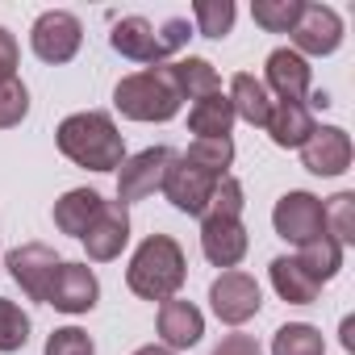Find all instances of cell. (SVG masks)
<instances>
[{
    "mask_svg": "<svg viewBox=\"0 0 355 355\" xmlns=\"http://www.w3.org/2000/svg\"><path fill=\"white\" fill-rule=\"evenodd\" d=\"M234 17H239L234 0H197L193 5L197 34H205V38H226L234 30Z\"/></svg>",
    "mask_w": 355,
    "mask_h": 355,
    "instance_id": "29",
    "label": "cell"
},
{
    "mask_svg": "<svg viewBox=\"0 0 355 355\" xmlns=\"http://www.w3.org/2000/svg\"><path fill=\"white\" fill-rule=\"evenodd\" d=\"M113 105L130 121H171L175 113H180L184 96H180V84H175L171 63H159V67H146V71H134V76L117 80Z\"/></svg>",
    "mask_w": 355,
    "mask_h": 355,
    "instance_id": "3",
    "label": "cell"
},
{
    "mask_svg": "<svg viewBox=\"0 0 355 355\" xmlns=\"http://www.w3.org/2000/svg\"><path fill=\"white\" fill-rule=\"evenodd\" d=\"M80 42H84V26L76 13H63V9L42 13L30 30V46L42 63H71L80 55Z\"/></svg>",
    "mask_w": 355,
    "mask_h": 355,
    "instance_id": "7",
    "label": "cell"
},
{
    "mask_svg": "<svg viewBox=\"0 0 355 355\" xmlns=\"http://www.w3.org/2000/svg\"><path fill=\"white\" fill-rule=\"evenodd\" d=\"M201 334H205V313L193 301L171 297L159 305V338L167 351H189L201 343Z\"/></svg>",
    "mask_w": 355,
    "mask_h": 355,
    "instance_id": "17",
    "label": "cell"
},
{
    "mask_svg": "<svg viewBox=\"0 0 355 355\" xmlns=\"http://www.w3.org/2000/svg\"><path fill=\"white\" fill-rule=\"evenodd\" d=\"M222 180V175H209V171H201V167H193V163H184L180 155L171 159V167H167V175H163V197L180 209V214H189V218H201L205 214V205H209V197H214V184Z\"/></svg>",
    "mask_w": 355,
    "mask_h": 355,
    "instance_id": "10",
    "label": "cell"
},
{
    "mask_svg": "<svg viewBox=\"0 0 355 355\" xmlns=\"http://www.w3.org/2000/svg\"><path fill=\"white\" fill-rule=\"evenodd\" d=\"M351 134L343 125H318L301 146V163L313 175H343L351 167Z\"/></svg>",
    "mask_w": 355,
    "mask_h": 355,
    "instance_id": "15",
    "label": "cell"
},
{
    "mask_svg": "<svg viewBox=\"0 0 355 355\" xmlns=\"http://www.w3.org/2000/svg\"><path fill=\"white\" fill-rule=\"evenodd\" d=\"M247 247H251V239H247L243 218H201V251L214 268L234 272L243 263Z\"/></svg>",
    "mask_w": 355,
    "mask_h": 355,
    "instance_id": "14",
    "label": "cell"
},
{
    "mask_svg": "<svg viewBox=\"0 0 355 355\" xmlns=\"http://www.w3.org/2000/svg\"><path fill=\"white\" fill-rule=\"evenodd\" d=\"M26 343H30V313H26L17 301L0 297V351L13 355V351H21Z\"/></svg>",
    "mask_w": 355,
    "mask_h": 355,
    "instance_id": "30",
    "label": "cell"
},
{
    "mask_svg": "<svg viewBox=\"0 0 355 355\" xmlns=\"http://www.w3.org/2000/svg\"><path fill=\"white\" fill-rule=\"evenodd\" d=\"M301 9H305V0H255L251 17L268 34H293V26L301 21Z\"/></svg>",
    "mask_w": 355,
    "mask_h": 355,
    "instance_id": "26",
    "label": "cell"
},
{
    "mask_svg": "<svg viewBox=\"0 0 355 355\" xmlns=\"http://www.w3.org/2000/svg\"><path fill=\"white\" fill-rule=\"evenodd\" d=\"M175 150L171 146H146L138 155H130L121 167H117V201L130 205V201H146L163 189V175L171 167Z\"/></svg>",
    "mask_w": 355,
    "mask_h": 355,
    "instance_id": "5",
    "label": "cell"
},
{
    "mask_svg": "<svg viewBox=\"0 0 355 355\" xmlns=\"http://www.w3.org/2000/svg\"><path fill=\"white\" fill-rule=\"evenodd\" d=\"M297 259L313 272V280H318V284H326V280H334V276H338V268H343V247H338L330 234H322V239H313L309 247H301V251H297Z\"/></svg>",
    "mask_w": 355,
    "mask_h": 355,
    "instance_id": "28",
    "label": "cell"
},
{
    "mask_svg": "<svg viewBox=\"0 0 355 355\" xmlns=\"http://www.w3.org/2000/svg\"><path fill=\"white\" fill-rule=\"evenodd\" d=\"M184 276H189V263H184V251L171 234H150L138 243L130 268H125V284L134 297L142 301H171L175 293L184 288Z\"/></svg>",
    "mask_w": 355,
    "mask_h": 355,
    "instance_id": "2",
    "label": "cell"
},
{
    "mask_svg": "<svg viewBox=\"0 0 355 355\" xmlns=\"http://www.w3.org/2000/svg\"><path fill=\"white\" fill-rule=\"evenodd\" d=\"M59 263H63V259H59L55 247H46V243H21V247H13V251L5 255V268H9V276L21 284V293H26L30 301H42V305H46V288H51Z\"/></svg>",
    "mask_w": 355,
    "mask_h": 355,
    "instance_id": "9",
    "label": "cell"
},
{
    "mask_svg": "<svg viewBox=\"0 0 355 355\" xmlns=\"http://www.w3.org/2000/svg\"><path fill=\"white\" fill-rule=\"evenodd\" d=\"M46 355H96V347H92L88 330L63 326V330H55V334L46 338Z\"/></svg>",
    "mask_w": 355,
    "mask_h": 355,
    "instance_id": "33",
    "label": "cell"
},
{
    "mask_svg": "<svg viewBox=\"0 0 355 355\" xmlns=\"http://www.w3.org/2000/svg\"><path fill=\"white\" fill-rule=\"evenodd\" d=\"M343 347L355 351V318H343Z\"/></svg>",
    "mask_w": 355,
    "mask_h": 355,
    "instance_id": "36",
    "label": "cell"
},
{
    "mask_svg": "<svg viewBox=\"0 0 355 355\" xmlns=\"http://www.w3.org/2000/svg\"><path fill=\"white\" fill-rule=\"evenodd\" d=\"M272 355H326V338L309 322H288L272 334Z\"/></svg>",
    "mask_w": 355,
    "mask_h": 355,
    "instance_id": "24",
    "label": "cell"
},
{
    "mask_svg": "<svg viewBox=\"0 0 355 355\" xmlns=\"http://www.w3.org/2000/svg\"><path fill=\"white\" fill-rule=\"evenodd\" d=\"M234 109H230V96L226 92H214V96H201L193 101L189 109V130L197 138H230V125H234Z\"/></svg>",
    "mask_w": 355,
    "mask_h": 355,
    "instance_id": "22",
    "label": "cell"
},
{
    "mask_svg": "<svg viewBox=\"0 0 355 355\" xmlns=\"http://www.w3.org/2000/svg\"><path fill=\"white\" fill-rule=\"evenodd\" d=\"M214 355H263V347H259L255 334H226V338L214 347Z\"/></svg>",
    "mask_w": 355,
    "mask_h": 355,
    "instance_id": "34",
    "label": "cell"
},
{
    "mask_svg": "<svg viewBox=\"0 0 355 355\" xmlns=\"http://www.w3.org/2000/svg\"><path fill=\"white\" fill-rule=\"evenodd\" d=\"M55 142L76 167H88V171H117L125 163V138L117 121L101 109L63 117L55 130Z\"/></svg>",
    "mask_w": 355,
    "mask_h": 355,
    "instance_id": "1",
    "label": "cell"
},
{
    "mask_svg": "<svg viewBox=\"0 0 355 355\" xmlns=\"http://www.w3.org/2000/svg\"><path fill=\"white\" fill-rule=\"evenodd\" d=\"M17 59H21V51H17V38L0 26V80H9V76H17Z\"/></svg>",
    "mask_w": 355,
    "mask_h": 355,
    "instance_id": "35",
    "label": "cell"
},
{
    "mask_svg": "<svg viewBox=\"0 0 355 355\" xmlns=\"http://www.w3.org/2000/svg\"><path fill=\"white\" fill-rule=\"evenodd\" d=\"M268 138L276 142V146H305V138L318 130V121H313V113H309V105H288V101H276L272 105V117H268Z\"/></svg>",
    "mask_w": 355,
    "mask_h": 355,
    "instance_id": "19",
    "label": "cell"
},
{
    "mask_svg": "<svg viewBox=\"0 0 355 355\" xmlns=\"http://www.w3.org/2000/svg\"><path fill=\"white\" fill-rule=\"evenodd\" d=\"M101 297V284L92 276L88 263H59L51 288H46V305H55L59 313H88Z\"/></svg>",
    "mask_w": 355,
    "mask_h": 355,
    "instance_id": "16",
    "label": "cell"
},
{
    "mask_svg": "<svg viewBox=\"0 0 355 355\" xmlns=\"http://www.w3.org/2000/svg\"><path fill=\"white\" fill-rule=\"evenodd\" d=\"M272 226H276V234H280L284 243L309 247L313 239L326 234V226H322V201H318L313 193H305V189H293V193H284V197L276 201Z\"/></svg>",
    "mask_w": 355,
    "mask_h": 355,
    "instance_id": "6",
    "label": "cell"
},
{
    "mask_svg": "<svg viewBox=\"0 0 355 355\" xmlns=\"http://www.w3.org/2000/svg\"><path fill=\"white\" fill-rule=\"evenodd\" d=\"M180 159L209 171V175H226V167L234 163V142L230 138H193V146Z\"/></svg>",
    "mask_w": 355,
    "mask_h": 355,
    "instance_id": "25",
    "label": "cell"
},
{
    "mask_svg": "<svg viewBox=\"0 0 355 355\" xmlns=\"http://www.w3.org/2000/svg\"><path fill=\"white\" fill-rule=\"evenodd\" d=\"M134 355H175V351H167V347H155V343H150V347H138Z\"/></svg>",
    "mask_w": 355,
    "mask_h": 355,
    "instance_id": "37",
    "label": "cell"
},
{
    "mask_svg": "<svg viewBox=\"0 0 355 355\" xmlns=\"http://www.w3.org/2000/svg\"><path fill=\"white\" fill-rule=\"evenodd\" d=\"M243 205H247L243 201V184L226 171L222 180L214 184V197H209V205H205L201 218H243Z\"/></svg>",
    "mask_w": 355,
    "mask_h": 355,
    "instance_id": "32",
    "label": "cell"
},
{
    "mask_svg": "<svg viewBox=\"0 0 355 355\" xmlns=\"http://www.w3.org/2000/svg\"><path fill=\"white\" fill-rule=\"evenodd\" d=\"M80 243H84V251H88L92 263L117 259L125 251V243H130V214H125V205L121 201H105L101 214H96V222L84 230Z\"/></svg>",
    "mask_w": 355,
    "mask_h": 355,
    "instance_id": "13",
    "label": "cell"
},
{
    "mask_svg": "<svg viewBox=\"0 0 355 355\" xmlns=\"http://www.w3.org/2000/svg\"><path fill=\"white\" fill-rule=\"evenodd\" d=\"M101 205H105V197L96 189H71V193H63L55 201V226L63 234H71V239H84V230L96 222Z\"/></svg>",
    "mask_w": 355,
    "mask_h": 355,
    "instance_id": "21",
    "label": "cell"
},
{
    "mask_svg": "<svg viewBox=\"0 0 355 355\" xmlns=\"http://www.w3.org/2000/svg\"><path fill=\"white\" fill-rule=\"evenodd\" d=\"M209 305H214L218 322L243 326V322H251V318L263 309V293H259L255 276H247V272L234 268V272H222V276L209 284Z\"/></svg>",
    "mask_w": 355,
    "mask_h": 355,
    "instance_id": "8",
    "label": "cell"
},
{
    "mask_svg": "<svg viewBox=\"0 0 355 355\" xmlns=\"http://www.w3.org/2000/svg\"><path fill=\"white\" fill-rule=\"evenodd\" d=\"M230 109H234V117H243L247 125H268V117H272V92L263 88V80H255V76H247V71H239L234 80H230Z\"/></svg>",
    "mask_w": 355,
    "mask_h": 355,
    "instance_id": "20",
    "label": "cell"
},
{
    "mask_svg": "<svg viewBox=\"0 0 355 355\" xmlns=\"http://www.w3.org/2000/svg\"><path fill=\"white\" fill-rule=\"evenodd\" d=\"M189 38H193V30H189L184 17H171V21H163L159 30H155L146 17H121V21L113 26V34H109V46H113L121 59L159 67V63H167L175 51H184Z\"/></svg>",
    "mask_w": 355,
    "mask_h": 355,
    "instance_id": "4",
    "label": "cell"
},
{
    "mask_svg": "<svg viewBox=\"0 0 355 355\" xmlns=\"http://www.w3.org/2000/svg\"><path fill=\"white\" fill-rule=\"evenodd\" d=\"M26 113H30V92H26V84H21L17 76L0 80V130L21 125Z\"/></svg>",
    "mask_w": 355,
    "mask_h": 355,
    "instance_id": "31",
    "label": "cell"
},
{
    "mask_svg": "<svg viewBox=\"0 0 355 355\" xmlns=\"http://www.w3.org/2000/svg\"><path fill=\"white\" fill-rule=\"evenodd\" d=\"M322 226L338 247L355 243V193H334L322 205Z\"/></svg>",
    "mask_w": 355,
    "mask_h": 355,
    "instance_id": "27",
    "label": "cell"
},
{
    "mask_svg": "<svg viewBox=\"0 0 355 355\" xmlns=\"http://www.w3.org/2000/svg\"><path fill=\"white\" fill-rule=\"evenodd\" d=\"M268 80L263 88L276 92V101H288V105H305L309 101V84H313V67L309 59H301L293 46H280L268 55Z\"/></svg>",
    "mask_w": 355,
    "mask_h": 355,
    "instance_id": "12",
    "label": "cell"
},
{
    "mask_svg": "<svg viewBox=\"0 0 355 355\" xmlns=\"http://www.w3.org/2000/svg\"><path fill=\"white\" fill-rule=\"evenodd\" d=\"M272 288L280 293V301H288V305H313L318 301V293H322V284L313 280V272L297 259V255H280V259H272Z\"/></svg>",
    "mask_w": 355,
    "mask_h": 355,
    "instance_id": "18",
    "label": "cell"
},
{
    "mask_svg": "<svg viewBox=\"0 0 355 355\" xmlns=\"http://www.w3.org/2000/svg\"><path fill=\"white\" fill-rule=\"evenodd\" d=\"M293 51L305 59V55H334L343 46V17L330 9V5H305L301 9V21L293 26Z\"/></svg>",
    "mask_w": 355,
    "mask_h": 355,
    "instance_id": "11",
    "label": "cell"
},
{
    "mask_svg": "<svg viewBox=\"0 0 355 355\" xmlns=\"http://www.w3.org/2000/svg\"><path fill=\"white\" fill-rule=\"evenodd\" d=\"M171 71H175V84H180V96H184V101H201V96L222 92V80H218V71H214L209 59H197V55L175 59Z\"/></svg>",
    "mask_w": 355,
    "mask_h": 355,
    "instance_id": "23",
    "label": "cell"
}]
</instances>
